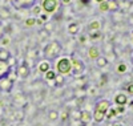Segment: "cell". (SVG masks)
<instances>
[{
	"label": "cell",
	"instance_id": "6da1fadb",
	"mask_svg": "<svg viewBox=\"0 0 133 126\" xmlns=\"http://www.w3.org/2000/svg\"><path fill=\"white\" fill-rule=\"evenodd\" d=\"M110 108V102L108 100H100L97 101V104L95 105V110H93V114L92 117L96 122H101L105 116H107V111L109 110Z\"/></svg>",
	"mask_w": 133,
	"mask_h": 126
},
{
	"label": "cell",
	"instance_id": "7a4b0ae2",
	"mask_svg": "<svg viewBox=\"0 0 133 126\" xmlns=\"http://www.w3.org/2000/svg\"><path fill=\"white\" fill-rule=\"evenodd\" d=\"M61 52H63L61 45L57 41H51L45 45V48H44V57H45L48 61H53L61 54Z\"/></svg>",
	"mask_w": 133,
	"mask_h": 126
},
{
	"label": "cell",
	"instance_id": "3957f363",
	"mask_svg": "<svg viewBox=\"0 0 133 126\" xmlns=\"http://www.w3.org/2000/svg\"><path fill=\"white\" fill-rule=\"evenodd\" d=\"M56 69H57V73L61 74V76H66L72 72V64H71V60L69 59H61L59 60V62L56 64Z\"/></svg>",
	"mask_w": 133,
	"mask_h": 126
},
{
	"label": "cell",
	"instance_id": "277c9868",
	"mask_svg": "<svg viewBox=\"0 0 133 126\" xmlns=\"http://www.w3.org/2000/svg\"><path fill=\"white\" fill-rule=\"evenodd\" d=\"M69 60H71V64H72V73L75 76H81L84 73V71H85L84 62L80 59H77L76 56H72Z\"/></svg>",
	"mask_w": 133,
	"mask_h": 126
},
{
	"label": "cell",
	"instance_id": "5b68a950",
	"mask_svg": "<svg viewBox=\"0 0 133 126\" xmlns=\"http://www.w3.org/2000/svg\"><path fill=\"white\" fill-rule=\"evenodd\" d=\"M14 88V81L11 80L7 74L0 77V92H4V93H11V90Z\"/></svg>",
	"mask_w": 133,
	"mask_h": 126
},
{
	"label": "cell",
	"instance_id": "8992f818",
	"mask_svg": "<svg viewBox=\"0 0 133 126\" xmlns=\"http://www.w3.org/2000/svg\"><path fill=\"white\" fill-rule=\"evenodd\" d=\"M59 8V0H44L43 2V9L47 13H53Z\"/></svg>",
	"mask_w": 133,
	"mask_h": 126
},
{
	"label": "cell",
	"instance_id": "52a82bcc",
	"mask_svg": "<svg viewBox=\"0 0 133 126\" xmlns=\"http://www.w3.org/2000/svg\"><path fill=\"white\" fill-rule=\"evenodd\" d=\"M16 74L21 78H27L29 76V66L27 65L25 61H21L17 66H16Z\"/></svg>",
	"mask_w": 133,
	"mask_h": 126
},
{
	"label": "cell",
	"instance_id": "ba28073f",
	"mask_svg": "<svg viewBox=\"0 0 133 126\" xmlns=\"http://www.w3.org/2000/svg\"><path fill=\"white\" fill-rule=\"evenodd\" d=\"M36 3V0H14V5L16 8H31Z\"/></svg>",
	"mask_w": 133,
	"mask_h": 126
},
{
	"label": "cell",
	"instance_id": "9c48e42d",
	"mask_svg": "<svg viewBox=\"0 0 133 126\" xmlns=\"http://www.w3.org/2000/svg\"><path fill=\"white\" fill-rule=\"evenodd\" d=\"M91 120H92V114L88 110H83L81 111V117H80V123L87 125L88 122H91Z\"/></svg>",
	"mask_w": 133,
	"mask_h": 126
},
{
	"label": "cell",
	"instance_id": "30bf717a",
	"mask_svg": "<svg viewBox=\"0 0 133 126\" xmlns=\"http://www.w3.org/2000/svg\"><path fill=\"white\" fill-rule=\"evenodd\" d=\"M88 56H89V59H92V60L98 59V57H100V51H98V48H97V47H91L89 51H88Z\"/></svg>",
	"mask_w": 133,
	"mask_h": 126
},
{
	"label": "cell",
	"instance_id": "8fae6325",
	"mask_svg": "<svg viewBox=\"0 0 133 126\" xmlns=\"http://www.w3.org/2000/svg\"><path fill=\"white\" fill-rule=\"evenodd\" d=\"M115 102L117 105H121V106H124L127 102H128V98H127V94H123V93H120V94H117L116 96V98H115Z\"/></svg>",
	"mask_w": 133,
	"mask_h": 126
},
{
	"label": "cell",
	"instance_id": "7c38bea8",
	"mask_svg": "<svg viewBox=\"0 0 133 126\" xmlns=\"http://www.w3.org/2000/svg\"><path fill=\"white\" fill-rule=\"evenodd\" d=\"M9 65L5 62V61H0V77H3V76H5L8 72H9Z\"/></svg>",
	"mask_w": 133,
	"mask_h": 126
},
{
	"label": "cell",
	"instance_id": "4fadbf2b",
	"mask_svg": "<svg viewBox=\"0 0 133 126\" xmlns=\"http://www.w3.org/2000/svg\"><path fill=\"white\" fill-rule=\"evenodd\" d=\"M11 57L9 51H7L5 48H0V61H8V59Z\"/></svg>",
	"mask_w": 133,
	"mask_h": 126
},
{
	"label": "cell",
	"instance_id": "5bb4252c",
	"mask_svg": "<svg viewBox=\"0 0 133 126\" xmlns=\"http://www.w3.org/2000/svg\"><path fill=\"white\" fill-rule=\"evenodd\" d=\"M96 64H97V66H98V68H105V66L108 65V60H107V57L100 56L98 59H96Z\"/></svg>",
	"mask_w": 133,
	"mask_h": 126
},
{
	"label": "cell",
	"instance_id": "9a60e30c",
	"mask_svg": "<svg viewBox=\"0 0 133 126\" xmlns=\"http://www.w3.org/2000/svg\"><path fill=\"white\" fill-rule=\"evenodd\" d=\"M108 8H109V11H117V9H120V5H118V2L117 0H108Z\"/></svg>",
	"mask_w": 133,
	"mask_h": 126
},
{
	"label": "cell",
	"instance_id": "2e32d148",
	"mask_svg": "<svg viewBox=\"0 0 133 126\" xmlns=\"http://www.w3.org/2000/svg\"><path fill=\"white\" fill-rule=\"evenodd\" d=\"M68 32L71 35H76L77 32H79V24H76V23H72V24L68 25Z\"/></svg>",
	"mask_w": 133,
	"mask_h": 126
},
{
	"label": "cell",
	"instance_id": "e0dca14e",
	"mask_svg": "<svg viewBox=\"0 0 133 126\" xmlns=\"http://www.w3.org/2000/svg\"><path fill=\"white\" fill-rule=\"evenodd\" d=\"M59 117H60V114H59L57 110H49V111H48V120H51V121H56Z\"/></svg>",
	"mask_w": 133,
	"mask_h": 126
},
{
	"label": "cell",
	"instance_id": "ac0fdd59",
	"mask_svg": "<svg viewBox=\"0 0 133 126\" xmlns=\"http://www.w3.org/2000/svg\"><path fill=\"white\" fill-rule=\"evenodd\" d=\"M39 71H40L41 73H47V72L49 71V62H41V64L39 65Z\"/></svg>",
	"mask_w": 133,
	"mask_h": 126
},
{
	"label": "cell",
	"instance_id": "d6986e66",
	"mask_svg": "<svg viewBox=\"0 0 133 126\" xmlns=\"http://www.w3.org/2000/svg\"><path fill=\"white\" fill-rule=\"evenodd\" d=\"M55 81H56V85H57V86H63L64 82H65L64 76H61V74H56V78H55Z\"/></svg>",
	"mask_w": 133,
	"mask_h": 126
},
{
	"label": "cell",
	"instance_id": "ffe728a7",
	"mask_svg": "<svg viewBox=\"0 0 133 126\" xmlns=\"http://www.w3.org/2000/svg\"><path fill=\"white\" fill-rule=\"evenodd\" d=\"M71 113H72V117H73L75 120L80 121V117H81V110H79V109H75V110H72Z\"/></svg>",
	"mask_w": 133,
	"mask_h": 126
},
{
	"label": "cell",
	"instance_id": "44dd1931",
	"mask_svg": "<svg viewBox=\"0 0 133 126\" xmlns=\"http://www.w3.org/2000/svg\"><path fill=\"white\" fill-rule=\"evenodd\" d=\"M56 74H57V73H55L53 71H48V72L45 73V78L49 80V81H52V80L56 78Z\"/></svg>",
	"mask_w": 133,
	"mask_h": 126
},
{
	"label": "cell",
	"instance_id": "7402d4cb",
	"mask_svg": "<svg viewBox=\"0 0 133 126\" xmlns=\"http://www.w3.org/2000/svg\"><path fill=\"white\" fill-rule=\"evenodd\" d=\"M117 72H118L120 74H123V73H125V72H127V65H125L124 62H121V64H118V66H117Z\"/></svg>",
	"mask_w": 133,
	"mask_h": 126
},
{
	"label": "cell",
	"instance_id": "603a6c76",
	"mask_svg": "<svg viewBox=\"0 0 133 126\" xmlns=\"http://www.w3.org/2000/svg\"><path fill=\"white\" fill-rule=\"evenodd\" d=\"M100 28V24H98V21H93L92 24H89V31L93 32V31H98Z\"/></svg>",
	"mask_w": 133,
	"mask_h": 126
},
{
	"label": "cell",
	"instance_id": "cb8c5ba5",
	"mask_svg": "<svg viewBox=\"0 0 133 126\" xmlns=\"http://www.w3.org/2000/svg\"><path fill=\"white\" fill-rule=\"evenodd\" d=\"M116 114H117L116 109H110V108H109V110L107 111V117H108V118H112V117H116Z\"/></svg>",
	"mask_w": 133,
	"mask_h": 126
},
{
	"label": "cell",
	"instance_id": "d4e9b609",
	"mask_svg": "<svg viewBox=\"0 0 133 126\" xmlns=\"http://www.w3.org/2000/svg\"><path fill=\"white\" fill-rule=\"evenodd\" d=\"M100 9H101V11H109V8H108V3H107V2L100 3Z\"/></svg>",
	"mask_w": 133,
	"mask_h": 126
},
{
	"label": "cell",
	"instance_id": "484cf974",
	"mask_svg": "<svg viewBox=\"0 0 133 126\" xmlns=\"http://www.w3.org/2000/svg\"><path fill=\"white\" fill-rule=\"evenodd\" d=\"M4 35H5V31H4V25L0 23V40H2L3 37H4Z\"/></svg>",
	"mask_w": 133,
	"mask_h": 126
},
{
	"label": "cell",
	"instance_id": "4316f807",
	"mask_svg": "<svg viewBox=\"0 0 133 126\" xmlns=\"http://www.w3.org/2000/svg\"><path fill=\"white\" fill-rule=\"evenodd\" d=\"M35 23H36V20H35V19H28V20L25 21V24H27L28 27H31V25L35 24Z\"/></svg>",
	"mask_w": 133,
	"mask_h": 126
},
{
	"label": "cell",
	"instance_id": "83f0119b",
	"mask_svg": "<svg viewBox=\"0 0 133 126\" xmlns=\"http://www.w3.org/2000/svg\"><path fill=\"white\" fill-rule=\"evenodd\" d=\"M116 111H117V113H124V106H121V105H118V108L116 109Z\"/></svg>",
	"mask_w": 133,
	"mask_h": 126
},
{
	"label": "cell",
	"instance_id": "f1b7e54d",
	"mask_svg": "<svg viewBox=\"0 0 133 126\" xmlns=\"http://www.w3.org/2000/svg\"><path fill=\"white\" fill-rule=\"evenodd\" d=\"M127 90L129 92V93H130V94H133V84H130V85L128 86V89H127Z\"/></svg>",
	"mask_w": 133,
	"mask_h": 126
},
{
	"label": "cell",
	"instance_id": "f546056e",
	"mask_svg": "<svg viewBox=\"0 0 133 126\" xmlns=\"http://www.w3.org/2000/svg\"><path fill=\"white\" fill-rule=\"evenodd\" d=\"M33 12H35V13H40V7L39 5L35 7V8H33Z\"/></svg>",
	"mask_w": 133,
	"mask_h": 126
},
{
	"label": "cell",
	"instance_id": "4dcf8cb0",
	"mask_svg": "<svg viewBox=\"0 0 133 126\" xmlns=\"http://www.w3.org/2000/svg\"><path fill=\"white\" fill-rule=\"evenodd\" d=\"M2 40H3V44H4V45H8V43H9V40H8V39H5V37H3Z\"/></svg>",
	"mask_w": 133,
	"mask_h": 126
},
{
	"label": "cell",
	"instance_id": "1f68e13d",
	"mask_svg": "<svg viewBox=\"0 0 133 126\" xmlns=\"http://www.w3.org/2000/svg\"><path fill=\"white\" fill-rule=\"evenodd\" d=\"M98 36H100V33H98V32H97V33H93V35H91L92 39H96V37H98Z\"/></svg>",
	"mask_w": 133,
	"mask_h": 126
},
{
	"label": "cell",
	"instance_id": "d6a6232c",
	"mask_svg": "<svg viewBox=\"0 0 133 126\" xmlns=\"http://www.w3.org/2000/svg\"><path fill=\"white\" fill-rule=\"evenodd\" d=\"M66 116H68V111H64V113H63V117H61V118H63V120H66Z\"/></svg>",
	"mask_w": 133,
	"mask_h": 126
},
{
	"label": "cell",
	"instance_id": "836d02e7",
	"mask_svg": "<svg viewBox=\"0 0 133 126\" xmlns=\"http://www.w3.org/2000/svg\"><path fill=\"white\" fill-rule=\"evenodd\" d=\"M61 2H63L64 4H69V3H71V0H61Z\"/></svg>",
	"mask_w": 133,
	"mask_h": 126
},
{
	"label": "cell",
	"instance_id": "e575fe53",
	"mask_svg": "<svg viewBox=\"0 0 133 126\" xmlns=\"http://www.w3.org/2000/svg\"><path fill=\"white\" fill-rule=\"evenodd\" d=\"M81 3L83 4H88V3H89V0H81Z\"/></svg>",
	"mask_w": 133,
	"mask_h": 126
},
{
	"label": "cell",
	"instance_id": "d590c367",
	"mask_svg": "<svg viewBox=\"0 0 133 126\" xmlns=\"http://www.w3.org/2000/svg\"><path fill=\"white\" fill-rule=\"evenodd\" d=\"M129 106H130V109H133V100L129 102Z\"/></svg>",
	"mask_w": 133,
	"mask_h": 126
},
{
	"label": "cell",
	"instance_id": "8d00e7d4",
	"mask_svg": "<svg viewBox=\"0 0 133 126\" xmlns=\"http://www.w3.org/2000/svg\"><path fill=\"white\" fill-rule=\"evenodd\" d=\"M112 126H123V125H121V123H118V122H116V123H113Z\"/></svg>",
	"mask_w": 133,
	"mask_h": 126
},
{
	"label": "cell",
	"instance_id": "74e56055",
	"mask_svg": "<svg viewBox=\"0 0 133 126\" xmlns=\"http://www.w3.org/2000/svg\"><path fill=\"white\" fill-rule=\"evenodd\" d=\"M97 3H103V2H107V0H96Z\"/></svg>",
	"mask_w": 133,
	"mask_h": 126
},
{
	"label": "cell",
	"instance_id": "f35d334b",
	"mask_svg": "<svg viewBox=\"0 0 133 126\" xmlns=\"http://www.w3.org/2000/svg\"><path fill=\"white\" fill-rule=\"evenodd\" d=\"M12 2H14V0H12Z\"/></svg>",
	"mask_w": 133,
	"mask_h": 126
}]
</instances>
